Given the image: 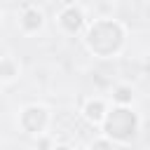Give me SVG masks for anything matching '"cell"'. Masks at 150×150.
<instances>
[{
  "label": "cell",
  "mask_w": 150,
  "mask_h": 150,
  "mask_svg": "<svg viewBox=\"0 0 150 150\" xmlns=\"http://www.w3.org/2000/svg\"><path fill=\"white\" fill-rule=\"evenodd\" d=\"M129 40V30L120 19L112 16H101L89 21L87 30L82 33V45L84 49L96 56V59H115L124 52Z\"/></svg>",
  "instance_id": "1"
},
{
  "label": "cell",
  "mask_w": 150,
  "mask_h": 150,
  "mask_svg": "<svg viewBox=\"0 0 150 150\" xmlns=\"http://www.w3.org/2000/svg\"><path fill=\"white\" fill-rule=\"evenodd\" d=\"M103 136H108L115 145L127 148L131 145L141 134V115L131 105H110L103 124L98 127Z\"/></svg>",
  "instance_id": "2"
},
{
  "label": "cell",
  "mask_w": 150,
  "mask_h": 150,
  "mask_svg": "<svg viewBox=\"0 0 150 150\" xmlns=\"http://www.w3.org/2000/svg\"><path fill=\"white\" fill-rule=\"evenodd\" d=\"M49 124H52V110L42 103H26L19 112H16V127L21 134L30 136V138H38L42 134L49 131Z\"/></svg>",
  "instance_id": "3"
},
{
  "label": "cell",
  "mask_w": 150,
  "mask_h": 150,
  "mask_svg": "<svg viewBox=\"0 0 150 150\" xmlns=\"http://www.w3.org/2000/svg\"><path fill=\"white\" fill-rule=\"evenodd\" d=\"M56 26H59V30L66 33V35H82V33L87 30V26H89L84 7L77 5V2H68L66 7L59 9V14H56Z\"/></svg>",
  "instance_id": "4"
},
{
  "label": "cell",
  "mask_w": 150,
  "mask_h": 150,
  "mask_svg": "<svg viewBox=\"0 0 150 150\" xmlns=\"http://www.w3.org/2000/svg\"><path fill=\"white\" fill-rule=\"evenodd\" d=\"M47 19H45V12L38 7V5H28L19 12V19H16V28L21 35H38L42 28H45Z\"/></svg>",
  "instance_id": "5"
},
{
  "label": "cell",
  "mask_w": 150,
  "mask_h": 150,
  "mask_svg": "<svg viewBox=\"0 0 150 150\" xmlns=\"http://www.w3.org/2000/svg\"><path fill=\"white\" fill-rule=\"evenodd\" d=\"M108 110H110V103H108L103 96H89V98H84L82 105H80L82 120H84L87 124H91V127H101L103 120H105V115H108Z\"/></svg>",
  "instance_id": "6"
},
{
  "label": "cell",
  "mask_w": 150,
  "mask_h": 150,
  "mask_svg": "<svg viewBox=\"0 0 150 150\" xmlns=\"http://www.w3.org/2000/svg\"><path fill=\"white\" fill-rule=\"evenodd\" d=\"M19 77H21V63H19L12 54H5V56L0 59V84H2V87H9V84H14Z\"/></svg>",
  "instance_id": "7"
},
{
  "label": "cell",
  "mask_w": 150,
  "mask_h": 150,
  "mask_svg": "<svg viewBox=\"0 0 150 150\" xmlns=\"http://www.w3.org/2000/svg\"><path fill=\"white\" fill-rule=\"evenodd\" d=\"M110 101L115 105H131L134 103V87L131 84H115L110 91Z\"/></svg>",
  "instance_id": "8"
},
{
  "label": "cell",
  "mask_w": 150,
  "mask_h": 150,
  "mask_svg": "<svg viewBox=\"0 0 150 150\" xmlns=\"http://www.w3.org/2000/svg\"><path fill=\"white\" fill-rule=\"evenodd\" d=\"M33 148H35V150H54V148H56V141H54V136L47 131V134L33 138Z\"/></svg>",
  "instance_id": "9"
},
{
  "label": "cell",
  "mask_w": 150,
  "mask_h": 150,
  "mask_svg": "<svg viewBox=\"0 0 150 150\" xmlns=\"http://www.w3.org/2000/svg\"><path fill=\"white\" fill-rule=\"evenodd\" d=\"M115 148H117V145H115V143H112L108 136L98 134V136H96V138L89 143V148H87V150H115Z\"/></svg>",
  "instance_id": "10"
},
{
  "label": "cell",
  "mask_w": 150,
  "mask_h": 150,
  "mask_svg": "<svg viewBox=\"0 0 150 150\" xmlns=\"http://www.w3.org/2000/svg\"><path fill=\"white\" fill-rule=\"evenodd\" d=\"M54 150H73V148H70L68 143H56V148H54Z\"/></svg>",
  "instance_id": "11"
}]
</instances>
